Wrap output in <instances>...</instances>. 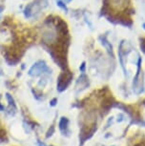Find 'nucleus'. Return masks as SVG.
Listing matches in <instances>:
<instances>
[{"instance_id": "5", "label": "nucleus", "mask_w": 145, "mask_h": 146, "mask_svg": "<svg viewBox=\"0 0 145 146\" xmlns=\"http://www.w3.org/2000/svg\"><path fill=\"white\" fill-rule=\"evenodd\" d=\"M6 98H7L8 101H9L10 106H12V107H13V109L15 110V111H16V105H15V100H13V96H11V95H9V94H7V95H6Z\"/></svg>"}, {"instance_id": "1", "label": "nucleus", "mask_w": 145, "mask_h": 146, "mask_svg": "<svg viewBox=\"0 0 145 146\" xmlns=\"http://www.w3.org/2000/svg\"><path fill=\"white\" fill-rule=\"evenodd\" d=\"M73 78L72 74L70 73H62L59 76L58 79H57V89L60 92L64 91L68 87V85L70 84L71 80Z\"/></svg>"}, {"instance_id": "11", "label": "nucleus", "mask_w": 145, "mask_h": 146, "mask_svg": "<svg viewBox=\"0 0 145 146\" xmlns=\"http://www.w3.org/2000/svg\"><path fill=\"white\" fill-rule=\"evenodd\" d=\"M2 110H4V107L1 105V104H0V111H2Z\"/></svg>"}, {"instance_id": "13", "label": "nucleus", "mask_w": 145, "mask_h": 146, "mask_svg": "<svg viewBox=\"0 0 145 146\" xmlns=\"http://www.w3.org/2000/svg\"><path fill=\"white\" fill-rule=\"evenodd\" d=\"M143 104H144V105H145V100L143 101Z\"/></svg>"}, {"instance_id": "10", "label": "nucleus", "mask_w": 145, "mask_h": 146, "mask_svg": "<svg viewBox=\"0 0 145 146\" xmlns=\"http://www.w3.org/2000/svg\"><path fill=\"white\" fill-rule=\"evenodd\" d=\"M4 10V6H1V5H0V13H2V11Z\"/></svg>"}, {"instance_id": "8", "label": "nucleus", "mask_w": 145, "mask_h": 146, "mask_svg": "<svg viewBox=\"0 0 145 146\" xmlns=\"http://www.w3.org/2000/svg\"><path fill=\"white\" fill-rule=\"evenodd\" d=\"M140 47H141L142 50H143V52L145 53V40H143V42H142V44H140Z\"/></svg>"}, {"instance_id": "6", "label": "nucleus", "mask_w": 145, "mask_h": 146, "mask_svg": "<svg viewBox=\"0 0 145 146\" xmlns=\"http://www.w3.org/2000/svg\"><path fill=\"white\" fill-rule=\"evenodd\" d=\"M54 126H52V128H51V130H49L48 131V133H47V135H46V137H51L52 135H53V133H54Z\"/></svg>"}, {"instance_id": "9", "label": "nucleus", "mask_w": 145, "mask_h": 146, "mask_svg": "<svg viewBox=\"0 0 145 146\" xmlns=\"http://www.w3.org/2000/svg\"><path fill=\"white\" fill-rule=\"evenodd\" d=\"M56 98H54V100H52V102H51V105H52V106L56 105Z\"/></svg>"}, {"instance_id": "4", "label": "nucleus", "mask_w": 145, "mask_h": 146, "mask_svg": "<svg viewBox=\"0 0 145 146\" xmlns=\"http://www.w3.org/2000/svg\"><path fill=\"white\" fill-rule=\"evenodd\" d=\"M110 1L112 2L113 7L117 8V9H120V8L125 6V3L127 2V0H110Z\"/></svg>"}, {"instance_id": "7", "label": "nucleus", "mask_w": 145, "mask_h": 146, "mask_svg": "<svg viewBox=\"0 0 145 146\" xmlns=\"http://www.w3.org/2000/svg\"><path fill=\"white\" fill-rule=\"evenodd\" d=\"M134 146H145V139H142V140H139L138 143H136Z\"/></svg>"}, {"instance_id": "2", "label": "nucleus", "mask_w": 145, "mask_h": 146, "mask_svg": "<svg viewBox=\"0 0 145 146\" xmlns=\"http://www.w3.org/2000/svg\"><path fill=\"white\" fill-rule=\"evenodd\" d=\"M49 71L50 70H49V68L47 67V65H46V63L44 61H38L30 69L29 75L32 76H36Z\"/></svg>"}, {"instance_id": "14", "label": "nucleus", "mask_w": 145, "mask_h": 146, "mask_svg": "<svg viewBox=\"0 0 145 146\" xmlns=\"http://www.w3.org/2000/svg\"><path fill=\"white\" fill-rule=\"evenodd\" d=\"M143 27H144V29H145V24H144V25H143Z\"/></svg>"}, {"instance_id": "3", "label": "nucleus", "mask_w": 145, "mask_h": 146, "mask_svg": "<svg viewBox=\"0 0 145 146\" xmlns=\"http://www.w3.org/2000/svg\"><path fill=\"white\" fill-rule=\"evenodd\" d=\"M68 125H69V120L67 117H61V119L59 121V129L61 131V133L63 135L68 134Z\"/></svg>"}, {"instance_id": "12", "label": "nucleus", "mask_w": 145, "mask_h": 146, "mask_svg": "<svg viewBox=\"0 0 145 146\" xmlns=\"http://www.w3.org/2000/svg\"><path fill=\"white\" fill-rule=\"evenodd\" d=\"M64 1H65V3H68V2H70L71 0H64Z\"/></svg>"}]
</instances>
